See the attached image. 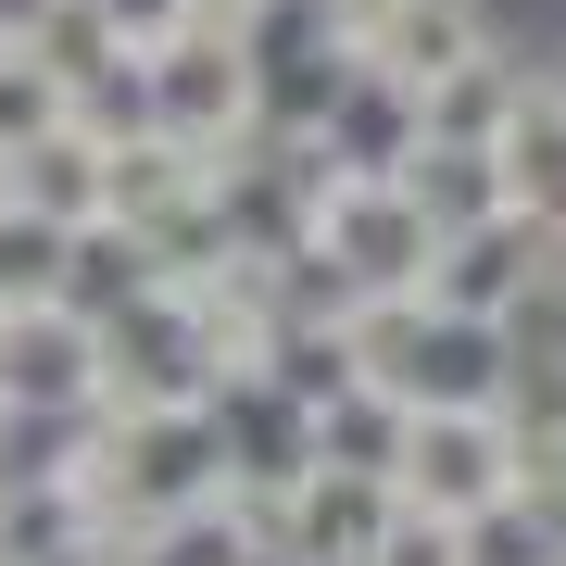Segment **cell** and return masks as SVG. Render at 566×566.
Segmentation results:
<instances>
[{"mask_svg": "<svg viewBox=\"0 0 566 566\" xmlns=\"http://www.w3.org/2000/svg\"><path fill=\"white\" fill-rule=\"evenodd\" d=\"M453 566H554V491H504L453 528Z\"/></svg>", "mask_w": 566, "mask_h": 566, "instance_id": "6", "label": "cell"}, {"mask_svg": "<svg viewBox=\"0 0 566 566\" xmlns=\"http://www.w3.org/2000/svg\"><path fill=\"white\" fill-rule=\"evenodd\" d=\"M139 114H151V139H177V151H227V139L252 126V51H240V39H202V25L151 39Z\"/></svg>", "mask_w": 566, "mask_h": 566, "instance_id": "3", "label": "cell"}, {"mask_svg": "<svg viewBox=\"0 0 566 566\" xmlns=\"http://www.w3.org/2000/svg\"><path fill=\"white\" fill-rule=\"evenodd\" d=\"M528 290H554V214L542 202H491L479 227L428 240V264H416V315H465V327L516 315Z\"/></svg>", "mask_w": 566, "mask_h": 566, "instance_id": "1", "label": "cell"}, {"mask_svg": "<svg viewBox=\"0 0 566 566\" xmlns=\"http://www.w3.org/2000/svg\"><path fill=\"white\" fill-rule=\"evenodd\" d=\"M51 13V0H0V39H25V25H39Z\"/></svg>", "mask_w": 566, "mask_h": 566, "instance_id": "8", "label": "cell"}, {"mask_svg": "<svg viewBox=\"0 0 566 566\" xmlns=\"http://www.w3.org/2000/svg\"><path fill=\"white\" fill-rule=\"evenodd\" d=\"M327 25H340V39H365V25H378V0H315Z\"/></svg>", "mask_w": 566, "mask_h": 566, "instance_id": "7", "label": "cell"}, {"mask_svg": "<svg viewBox=\"0 0 566 566\" xmlns=\"http://www.w3.org/2000/svg\"><path fill=\"white\" fill-rule=\"evenodd\" d=\"M491 51V25H479V0H378V25L353 39V63L365 76H390L416 102V88H441L453 63H479Z\"/></svg>", "mask_w": 566, "mask_h": 566, "instance_id": "5", "label": "cell"}, {"mask_svg": "<svg viewBox=\"0 0 566 566\" xmlns=\"http://www.w3.org/2000/svg\"><path fill=\"white\" fill-rule=\"evenodd\" d=\"M0 214H25V227H102V126L63 114L25 151H0Z\"/></svg>", "mask_w": 566, "mask_h": 566, "instance_id": "4", "label": "cell"}, {"mask_svg": "<svg viewBox=\"0 0 566 566\" xmlns=\"http://www.w3.org/2000/svg\"><path fill=\"white\" fill-rule=\"evenodd\" d=\"M516 491V453H504V416H403L390 441V504L428 516V528H465L479 504Z\"/></svg>", "mask_w": 566, "mask_h": 566, "instance_id": "2", "label": "cell"}]
</instances>
